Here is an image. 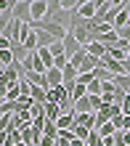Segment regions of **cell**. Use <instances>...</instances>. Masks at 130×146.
<instances>
[{"mask_svg": "<svg viewBox=\"0 0 130 146\" xmlns=\"http://www.w3.org/2000/svg\"><path fill=\"white\" fill-rule=\"evenodd\" d=\"M32 8V21H42L48 16V0H29Z\"/></svg>", "mask_w": 130, "mask_h": 146, "instance_id": "7a4b0ae2", "label": "cell"}, {"mask_svg": "<svg viewBox=\"0 0 130 146\" xmlns=\"http://www.w3.org/2000/svg\"><path fill=\"white\" fill-rule=\"evenodd\" d=\"M127 93H130V90H127Z\"/></svg>", "mask_w": 130, "mask_h": 146, "instance_id": "cb8c5ba5", "label": "cell"}, {"mask_svg": "<svg viewBox=\"0 0 130 146\" xmlns=\"http://www.w3.org/2000/svg\"><path fill=\"white\" fill-rule=\"evenodd\" d=\"M11 64H16L13 50H0V66H11Z\"/></svg>", "mask_w": 130, "mask_h": 146, "instance_id": "7c38bea8", "label": "cell"}, {"mask_svg": "<svg viewBox=\"0 0 130 146\" xmlns=\"http://www.w3.org/2000/svg\"><path fill=\"white\" fill-rule=\"evenodd\" d=\"M69 146H88V143H85L82 138H72V143H69Z\"/></svg>", "mask_w": 130, "mask_h": 146, "instance_id": "ffe728a7", "label": "cell"}, {"mask_svg": "<svg viewBox=\"0 0 130 146\" xmlns=\"http://www.w3.org/2000/svg\"><path fill=\"white\" fill-rule=\"evenodd\" d=\"M64 48H66V56H69V58H72V56L77 53V50H82L85 45H82V42H80V40H77V37L72 35V32H69V35L64 37Z\"/></svg>", "mask_w": 130, "mask_h": 146, "instance_id": "5b68a950", "label": "cell"}, {"mask_svg": "<svg viewBox=\"0 0 130 146\" xmlns=\"http://www.w3.org/2000/svg\"><path fill=\"white\" fill-rule=\"evenodd\" d=\"M45 82H48V90L56 88V85H64V72L56 69V66H50V69L45 72Z\"/></svg>", "mask_w": 130, "mask_h": 146, "instance_id": "277c9868", "label": "cell"}, {"mask_svg": "<svg viewBox=\"0 0 130 146\" xmlns=\"http://www.w3.org/2000/svg\"><path fill=\"white\" fill-rule=\"evenodd\" d=\"M37 146H56V138H50V135H40Z\"/></svg>", "mask_w": 130, "mask_h": 146, "instance_id": "ac0fdd59", "label": "cell"}, {"mask_svg": "<svg viewBox=\"0 0 130 146\" xmlns=\"http://www.w3.org/2000/svg\"><path fill=\"white\" fill-rule=\"evenodd\" d=\"M34 146H37V143H34Z\"/></svg>", "mask_w": 130, "mask_h": 146, "instance_id": "603a6c76", "label": "cell"}, {"mask_svg": "<svg viewBox=\"0 0 130 146\" xmlns=\"http://www.w3.org/2000/svg\"><path fill=\"white\" fill-rule=\"evenodd\" d=\"M127 61H130V50H127Z\"/></svg>", "mask_w": 130, "mask_h": 146, "instance_id": "7402d4cb", "label": "cell"}, {"mask_svg": "<svg viewBox=\"0 0 130 146\" xmlns=\"http://www.w3.org/2000/svg\"><path fill=\"white\" fill-rule=\"evenodd\" d=\"M88 96V85H82V82H77L74 85V90H72V101H80Z\"/></svg>", "mask_w": 130, "mask_h": 146, "instance_id": "4fadbf2b", "label": "cell"}, {"mask_svg": "<svg viewBox=\"0 0 130 146\" xmlns=\"http://www.w3.org/2000/svg\"><path fill=\"white\" fill-rule=\"evenodd\" d=\"M93 130L90 127H85V125H74V138H82V141H88V135H90Z\"/></svg>", "mask_w": 130, "mask_h": 146, "instance_id": "9a60e30c", "label": "cell"}, {"mask_svg": "<svg viewBox=\"0 0 130 146\" xmlns=\"http://www.w3.org/2000/svg\"><path fill=\"white\" fill-rule=\"evenodd\" d=\"M21 0H0V11H13Z\"/></svg>", "mask_w": 130, "mask_h": 146, "instance_id": "e0dca14e", "label": "cell"}, {"mask_svg": "<svg viewBox=\"0 0 130 146\" xmlns=\"http://www.w3.org/2000/svg\"><path fill=\"white\" fill-rule=\"evenodd\" d=\"M37 53H40V61L50 69V66H53V61H56V56L50 53V48H37Z\"/></svg>", "mask_w": 130, "mask_h": 146, "instance_id": "30bf717a", "label": "cell"}, {"mask_svg": "<svg viewBox=\"0 0 130 146\" xmlns=\"http://www.w3.org/2000/svg\"><path fill=\"white\" fill-rule=\"evenodd\" d=\"M98 133L103 135V138H111V135H117V125H114V122H103V125L98 127Z\"/></svg>", "mask_w": 130, "mask_h": 146, "instance_id": "8fae6325", "label": "cell"}, {"mask_svg": "<svg viewBox=\"0 0 130 146\" xmlns=\"http://www.w3.org/2000/svg\"><path fill=\"white\" fill-rule=\"evenodd\" d=\"M13 146H29V143H24V141H16V143H13Z\"/></svg>", "mask_w": 130, "mask_h": 146, "instance_id": "44dd1931", "label": "cell"}, {"mask_svg": "<svg viewBox=\"0 0 130 146\" xmlns=\"http://www.w3.org/2000/svg\"><path fill=\"white\" fill-rule=\"evenodd\" d=\"M37 32V42H40V48H50L56 42V37L50 35V32H45V29H34Z\"/></svg>", "mask_w": 130, "mask_h": 146, "instance_id": "9c48e42d", "label": "cell"}, {"mask_svg": "<svg viewBox=\"0 0 130 146\" xmlns=\"http://www.w3.org/2000/svg\"><path fill=\"white\" fill-rule=\"evenodd\" d=\"M21 66H24V74H27V72H40V74H45V72H48V66L40 61V53H37V50H29L27 58L21 61Z\"/></svg>", "mask_w": 130, "mask_h": 146, "instance_id": "6da1fadb", "label": "cell"}, {"mask_svg": "<svg viewBox=\"0 0 130 146\" xmlns=\"http://www.w3.org/2000/svg\"><path fill=\"white\" fill-rule=\"evenodd\" d=\"M50 53H53V56H64V53H66V48H64V40H56L53 45H50Z\"/></svg>", "mask_w": 130, "mask_h": 146, "instance_id": "2e32d148", "label": "cell"}, {"mask_svg": "<svg viewBox=\"0 0 130 146\" xmlns=\"http://www.w3.org/2000/svg\"><path fill=\"white\" fill-rule=\"evenodd\" d=\"M85 48H88V53H90V56H96V58H101L103 53H106V45H103L101 40H93V42H88Z\"/></svg>", "mask_w": 130, "mask_h": 146, "instance_id": "ba28073f", "label": "cell"}, {"mask_svg": "<svg viewBox=\"0 0 130 146\" xmlns=\"http://www.w3.org/2000/svg\"><path fill=\"white\" fill-rule=\"evenodd\" d=\"M61 106L58 104H53V101H45V119H50V122H56L58 117H61Z\"/></svg>", "mask_w": 130, "mask_h": 146, "instance_id": "8992f818", "label": "cell"}, {"mask_svg": "<svg viewBox=\"0 0 130 146\" xmlns=\"http://www.w3.org/2000/svg\"><path fill=\"white\" fill-rule=\"evenodd\" d=\"M13 19H19V21H24V24H32V8H29V3H19L13 8Z\"/></svg>", "mask_w": 130, "mask_h": 146, "instance_id": "3957f363", "label": "cell"}, {"mask_svg": "<svg viewBox=\"0 0 130 146\" xmlns=\"http://www.w3.org/2000/svg\"><path fill=\"white\" fill-rule=\"evenodd\" d=\"M119 109H122V114H125V117H130V93L125 96V101H122V104H119Z\"/></svg>", "mask_w": 130, "mask_h": 146, "instance_id": "d6986e66", "label": "cell"}, {"mask_svg": "<svg viewBox=\"0 0 130 146\" xmlns=\"http://www.w3.org/2000/svg\"><path fill=\"white\" fill-rule=\"evenodd\" d=\"M74 111H77V114H88V111H96V109H93V104H90V96H85V98H80V101H74Z\"/></svg>", "mask_w": 130, "mask_h": 146, "instance_id": "52a82bcc", "label": "cell"}, {"mask_svg": "<svg viewBox=\"0 0 130 146\" xmlns=\"http://www.w3.org/2000/svg\"><path fill=\"white\" fill-rule=\"evenodd\" d=\"M114 85L122 90H130V74H114Z\"/></svg>", "mask_w": 130, "mask_h": 146, "instance_id": "5bb4252c", "label": "cell"}]
</instances>
